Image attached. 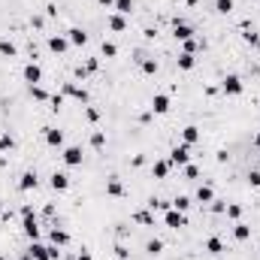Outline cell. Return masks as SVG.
<instances>
[{"instance_id": "cell-47", "label": "cell", "mask_w": 260, "mask_h": 260, "mask_svg": "<svg viewBox=\"0 0 260 260\" xmlns=\"http://www.w3.org/2000/svg\"><path fill=\"white\" fill-rule=\"evenodd\" d=\"M27 215H37V212H33V206H30V203H24V206H22V218H27Z\"/></svg>"}, {"instance_id": "cell-49", "label": "cell", "mask_w": 260, "mask_h": 260, "mask_svg": "<svg viewBox=\"0 0 260 260\" xmlns=\"http://www.w3.org/2000/svg\"><path fill=\"white\" fill-rule=\"evenodd\" d=\"M254 145H257V148H260V130H257V133H254Z\"/></svg>"}, {"instance_id": "cell-36", "label": "cell", "mask_w": 260, "mask_h": 260, "mask_svg": "<svg viewBox=\"0 0 260 260\" xmlns=\"http://www.w3.org/2000/svg\"><path fill=\"white\" fill-rule=\"evenodd\" d=\"M172 209L188 212V209H190V197H176V200H172Z\"/></svg>"}, {"instance_id": "cell-1", "label": "cell", "mask_w": 260, "mask_h": 260, "mask_svg": "<svg viewBox=\"0 0 260 260\" xmlns=\"http://www.w3.org/2000/svg\"><path fill=\"white\" fill-rule=\"evenodd\" d=\"M221 91H224V94H230V97H239L242 91H245V82H242L236 73H230V76H224V79H221Z\"/></svg>"}, {"instance_id": "cell-15", "label": "cell", "mask_w": 260, "mask_h": 260, "mask_svg": "<svg viewBox=\"0 0 260 260\" xmlns=\"http://www.w3.org/2000/svg\"><path fill=\"white\" fill-rule=\"evenodd\" d=\"M182 142H185V145H194V142H200V127H197V124H188V127H182Z\"/></svg>"}, {"instance_id": "cell-14", "label": "cell", "mask_w": 260, "mask_h": 260, "mask_svg": "<svg viewBox=\"0 0 260 260\" xmlns=\"http://www.w3.org/2000/svg\"><path fill=\"white\" fill-rule=\"evenodd\" d=\"M27 257L30 260H48V245H43V242H30Z\"/></svg>"}, {"instance_id": "cell-27", "label": "cell", "mask_w": 260, "mask_h": 260, "mask_svg": "<svg viewBox=\"0 0 260 260\" xmlns=\"http://www.w3.org/2000/svg\"><path fill=\"white\" fill-rule=\"evenodd\" d=\"M0 55H3V58H15V55H19V48H15L12 40H0Z\"/></svg>"}, {"instance_id": "cell-39", "label": "cell", "mask_w": 260, "mask_h": 260, "mask_svg": "<svg viewBox=\"0 0 260 260\" xmlns=\"http://www.w3.org/2000/svg\"><path fill=\"white\" fill-rule=\"evenodd\" d=\"M185 179H188V182H194V179H200V169H197L194 164H185Z\"/></svg>"}, {"instance_id": "cell-11", "label": "cell", "mask_w": 260, "mask_h": 260, "mask_svg": "<svg viewBox=\"0 0 260 260\" xmlns=\"http://www.w3.org/2000/svg\"><path fill=\"white\" fill-rule=\"evenodd\" d=\"M172 37H176V40H194V27H190V24H185V22H176V24H172Z\"/></svg>"}, {"instance_id": "cell-42", "label": "cell", "mask_w": 260, "mask_h": 260, "mask_svg": "<svg viewBox=\"0 0 260 260\" xmlns=\"http://www.w3.org/2000/svg\"><path fill=\"white\" fill-rule=\"evenodd\" d=\"M85 118H88V121H100V109L88 106V109H85Z\"/></svg>"}, {"instance_id": "cell-17", "label": "cell", "mask_w": 260, "mask_h": 260, "mask_svg": "<svg viewBox=\"0 0 260 260\" xmlns=\"http://www.w3.org/2000/svg\"><path fill=\"white\" fill-rule=\"evenodd\" d=\"M67 40H70V46H85L88 43V33H85L82 27H70L67 30Z\"/></svg>"}, {"instance_id": "cell-37", "label": "cell", "mask_w": 260, "mask_h": 260, "mask_svg": "<svg viewBox=\"0 0 260 260\" xmlns=\"http://www.w3.org/2000/svg\"><path fill=\"white\" fill-rule=\"evenodd\" d=\"M242 37H245V43H251V46H260V33L251 30L248 24H245V33H242Z\"/></svg>"}, {"instance_id": "cell-10", "label": "cell", "mask_w": 260, "mask_h": 260, "mask_svg": "<svg viewBox=\"0 0 260 260\" xmlns=\"http://www.w3.org/2000/svg\"><path fill=\"white\" fill-rule=\"evenodd\" d=\"M48 239H51V245H58V248H64V245H70V233H67L64 227H51V233H48Z\"/></svg>"}, {"instance_id": "cell-30", "label": "cell", "mask_w": 260, "mask_h": 260, "mask_svg": "<svg viewBox=\"0 0 260 260\" xmlns=\"http://www.w3.org/2000/svg\"><path fill=\"white\" fill-rule=\"evenodd\" d=\"M115 12L118 15H130L133 12V0H115Z\"/></svg>"}, {"instance_id": "cell-7", "label": "cell", "mask_w": 260, "mask_h": 260, "mask_svg": "<svg viewBox=\"0 0 260 260\" xmlns=\"http://www.w3.org/2000/svg\"><path fill=\"white\" fill-rule=\"evenodd\" d=\"M61 158H64V164H67V166H82V158H85V154H82V148H79V145H67Z\"/></svg>"}, {"instance_id": "cell-26", "label": "cell", "mask_w": 260, "mask_h": 260, "mask_svg": "<svg viewBox=\"0 0 260 260\" xmlns=\"http://www.w3.org/2000/svg\"><path fill=\"white\" fill-rule=\"evenodd\" d=\"M206 251H209V254H221L224 251V242H221V236H209V239H206V245H203Z\"/></svg>"}, {"instance_id": "cell-20", "label": "cell", "mask_w": 260, "mask_h": 260, "mask_svg": "<svg viewBox=\"0 0 260 260\" xmlns=\"http://www.w3.org/2000/svg\"><path fill=\"white\" fill-rule=\"evenodd\" d=\"M37 185H40V176H37V172H24V176L19 179V190H33Z\"/></svg>"}, {"instance_id": "cell-43", "label": "cell", "mask_w": 260, "mask_h": 260, "mask_svg": "<svg viewBox=\"0 0 260 260\" xmlns=\"http://www.w3.org/2000/svg\"><path fill=\"white\" fill-rule=\"evenodd\" d=\"M248 182H251L254 188L260 185V169H251V172H248Z\"/></svg>"}, {"instance_id": "cell-29", "label": "cell", "mask_w": 260, "mask_h": 260, "mask_svg": "<svg viewBox=\"0 0 260 260\" xmlns=\"http://www.w3.org/2000/svg\"><path fill=\"white\" fill-rule=\"evenodd\" d=\"M30 97H33V100H40V103H48L51 94H48L46 88H40V85H30Z\"/></svg>"}, {"instance_id": "cell-41", "label": "cell", "mask_w": 260, "mask_h": 260, "mask_svg": "<svg viewBox=\"0 0 260 260\" xmlns=\"http://www.w3.org/2000/svg\"><path fill=\"white\" fill-rule=\"evenodd\" d=\"M239 215H242V206H239V203H230V206H227V218L239 221Z\"/></svg>"}, {"instance_id": "cell-48", "label": "cell", "mask_w": 260, "mask_h": 260, "mask_svg": "<svg viewBox=\"0 0 260 260\" xmlns=\"http://www.w3.org/2000/svg\"><path fill=\"white\" fill-rule=\"evenodd\" d=\"M76 260H94V257H91V251H79V254H76Z\"/></svg>"}, {"instance_id": "cell-38", "label": "cell", "mask_w": 260, "mask_h": 260, "mask_svg": "<svg viewBox=\"0 0 260 260\" xmlns=\"http://www.w3.org/2000/svg\"><path fill=\"white\" fill-rule=\"evenodd\" d=\"M145 251H148V254H161V251H164V242H161V239H148Z\"/></svg>"}, {"instance_id": "cell-45", "label": "cell", "mask_w": 260, "mask_h": 260, "mask_svg": "<svg viewBox=\"0 0 260 260\" xmlns=\"http://www.w3.org/2000/svg\"><path fill=\"white\" fill-rule=\"evenodd\" d=\"M115 254H118V260H127V257H130V251H127L124 245H118V248H115Z\"/></svg>"}, {"instance_id": "cell-13", "label": "cell", "mask_w": 260, "mask_h": 260, "mask_svg": "<svg viewBox=\"0 0 260 260\" xmlns=\"http://www.w3.org/2000/svg\"><path fill=\"white\" fill-rule=\"evenodd\" d=\"M106 194L109 197H124V182H121L118 176H109L106 179Z\"/></svg>"}, {"instance_id": "cell-5", "label": "cell", "mask_w": 260, "mask_h": 260, "mask_svg": "<svg viewBox=\"0 0 260 260\" xmlns=\"http://www.w3.org/2000/svg\"><path fill=\"white\" fill-rule=\"evenodd\" d=\"M22 76H24V82H27V85H40V82H43V67H40L37 61H30V64H24Z\"/></svg>"}, {"instance_id": "cell-28", "label": "cell", "mask_w": 260, "mask_h": 260, "mask_svg": "<svg viewBox=\"0 0 260 260\" xmlns=\"http://www.w3.org/2000/svg\"><path fill=\"white\" fill-rule=\"evenodd\" d=\"M100 55H103V58H115V55H118V46L109 43V40H103V43H100Z\"/></svg>"}, {"instance_id": "cell-2", "label": "cell", "mask_w": 260, "mask_h": 260, "mask_svg": "<svg viewBox=\"0 0 260 260\" xmlns=\"http://www.w3.org/2000/svg\"><path fill=\"white\" fill-rule=\"evenodd\" d=\"M164 224L169 230H182V227H188V215L179 212V209H166L164 212Z\"/></svg>"}, {"instance_id": "cell-18", "label": "cell", "mask_w": 260, "mask_h": 260, "mask_svg": "<svg viewBox=\"0 0 260 260\" xmlns=\"http://www.w3.org/2000/svg\"><path fill=\"white\" fill-rule=\"evenodd\" d=\"M169 169H172L169 161H154V164H151V176H154V179H166Z\"/></svg>"}, {"instance_id": "cell-46", "label": "cell", "mask_w": 260, "mask_h": 260, "mask_svg": "<svg viewBox=\"0 0 260 260\" xmlns=\"http://www.w3.org/2000/svg\"><path fill=\"white\" fill-rule=\"evenodd\" d=\"M61 257V248L58 245H48V260H58Z\"/></svg>"}, {"instance_id": "cell-40", "label": "cell", "mask_w": 260, "mask_h": 260, "mask_svg": "<svg viewBox=\"0 0 260 260\" xmlns=\"http://www.w3.org/2000/svg\"><path fill=\"white\" fill-rule=\"evenodd\" d=\"M61 106H64V94H51V97H48V109H55V112H58Z\"/></svg>"}, {"instance_id": "cell-24", "label": "cell", "mask_w": 260, "mask_h": 260, "mask_svg": "<svg viewBox=\"0 0 260 260\" xmlns=\"http://www.w3.org/2000/svg\"><path fill=\"white\" fill-rule=\"evenodd\" d=\"M233 239H239V242L251 239V227H248V224H242V221H236L233 224Z\"/></svg>"}, {"instance_id": "cell-33", "label": "cell", "mask_w": 260, "mask_h": 260, "mask_svg": "<svg viewBox=\"0 0 260 260\" xmlns=\"http://www.w3.org/2000/svg\"><path fill=\"white\" fill-rule=\"evenodd\" d=\"M215 9H218L221 15H230V12H233V0H215Z\"/></svg>"}, {"instance_id": "cell-52", "label": "cell", "mask_w": 260, "mask_h": 260, "mask_svg": "<svg viewBox=\"0 0 260 260\" xmlns=\"http://www.w3.org/2000/svg\"><path fill=\"white\" fill-rule=\"evenodd\" d=\"M185 3H188V6H197V0H185Z\"/></svg>"}, {"instance_id": "cell-51", "label": "cell", "mask_w": 260, "mask_h": 260, "mask_svg": "<svg viewBox=\"0 0 260 260\" xmlns=\"http://www.w3.org/2000/svg\"><path fill=\"white\" fill-rule=\"evenodd\" d=\"M6 166V154H0V169H3Z\"/></svg>"}, {"instance_id": "cell-34", "label": "cell", "mask_w": 260, "mask_h": 260, "mask_svg": "<svg viewBox=\"0 0 260 260\" xmlns=\"http://www.w3.org/2000/svg\"><path fill=\"white\" fill-rule=\"evenodd\" d=\"M15 148V140L9 133H0V151H12Z\"/></svg>"}, {"instance_id": "cell-16", "label": "cell", "mask_w": 260, "mask_h": 260, "mask_svg": "<svg viewBox=\"0 0 260 260\" xmlns=\"http://www.w3.org/2000/svg\"><path fill=\"white\" fill-rule=\"evenodd\" d=\"M48 48L55 51V55H64V51L70 48V40H67V37H61V33H58V37H48Z\"/></svg>"}, {"instance_id": "cell-4", "label": "cell", "mask_w": 260, "mask_h": 260, "mask_svg": "<svg viewBox=\"0 0 260 260\" xmlns=\"http://www.w3.org/2000/svg\"><path fill=\"white\" fill-rule=\"evenodd\" d=\"M148 109H151V115H166V112L172 109V100H169V94H154Z\"/></svg>"}, {"instance_id": "cell-25", "label": "cell", "mask_w": 260, "mask_h": 260, "mask_svg": "<svg viewBox=\"0 0 260 260\" xmlns=\"http://www.w3.org/2000/svg\"><path fill=\"white\" fill-rule=\"evenodd\" d=\"M176 64H179V70H194V67H197V58L188 55V51H182V55L176 58Z\"/></svg>"}, {"instance_id": "cell-32", "label": "cell", "mask_w": 260, "mask_h": 260, "mask_svg": "<svg viewBox=\"0 0 260 260\" xmlns=\"http://www.w3.org/2000/svg\"><path fill=\"white\" fill-rule=\"evenodd\" d=\"M182 46H185L182 51H188V55H197V51H200V48H203L206 43H200V40H185Z\"/></svg>"}, {"instance_id": "cell-22", "label": "cell", "mask_w": 260, "mask_h": 260, "mask_svg": "<svg viewBox=\"0 0 260 260\" xmlns=\"http://www.w3.org/2000/svg\"><path fill=\"white\" fill-rule=\"evenodd\" d=\"M194 200H197V203H203V206H209V203L215 200V190H212L209 185H200V188H197V197H194Z\"/></svg>"}, {"instance_id": "cell-50", "label": "cell", "mask_w": 260, "mask_h": 260, "mask_svg": "<svg viewBox=\"0 0 260 260\" xmlns=\"http://www.w3.org/2000/svg\"><path fill=\"white\" fill-rule=\"evenodd\" d=\"M100 3H103V6H115V0H100Z\"/></svg>"}, {"instance_id": "cell-6", "label": "cell", "mask_w": 260, "mask_h": 260, "mask_svg": "<svg viewBox=\"0 0 260 260\" xmlns=\"http://www.w3.org/2000/svg\"><path fill=\"white\" fill-rule=\"evenodd\" d=\"M22 230H24V236H27L30 242H40V224H37V215L22 218Z\"/></svg>"}, {"instance_id": "cell-3", "label": "cell", "mask_w": 260, "mask_h": 260, "mask_svg": "<svg viewBox=\"0 0 260 260\" xmlns=\"http://www.w3.org/2000/svg\"><path fill=\"white\" fill-rule=\"evenodd\" d=\"M166 161H169L172 166H185V164H190V145H185V142L176 145V148L169 151V158H166Z\"/></svg>"}, {"instance_id": "cell-19", "label": "cell", "mask_w": 260, "mask_h": 260, "mask_svg": "<svg viewBox=\"0 0 260 260\" xmlns=\"http://www.w3.org/2000/svg\"><path fill=\"white\" fill-rule=\"evenodd\" d=\"M106 24H109V30H115V33H124L127 30V19H124V15H109V19H106Z\"/></svg>"}, {"instance_id": "cell-8", "label": "cell", "mask_w": 260, "mask_h": 260, "mask_svg": "<svg viewBox=\"0 0 260 260\" xmlns=\"http://www.w3.org/2000/svg\"><path fill=\"white\" fill-rule=\"evenodd\" d=\"M64 97H73V100H79V103H88V91L85 88H79L76 82H64V91H61Z\"/></svg>"}, {"instance_id": "cell-21", "label": "cell", "mask_w": 260, "mask_h": 260, "mask_svg": "<svg viewBox=\"0 0 260 260\" xmlns=\"http://www.w3.org/2000/svg\"><path fill=\"white\" fill-rule=\"evenodd\" d=\"M133 221L142 224V227H154V212L151 209H140V212H133Z\"/></svg>"}, {"instance_id": "cell-31", "label": "cell", "mask_w": 260, "mask_h": 260, "mask_svg": "<svg viewBox=\"0 0 260 260\" xmlns=\"http://www.w3.org/2000/svg\"><path fill=\"white\" fill-rule=\"evenodd\" d=\"M140 64H142V73H145V76H154V73H158V61H154V58H142Z\"/></svg>"}, {"instance_id": "cell-9", "label": "cell", "mask_w": 260, "mask_h": 260, "mask_svg": "<svg viewBox=\"0 0 260 260\" xmlns=\"http://www.w3.org/2000/svg\"><path fill=\"white\" fill-rule=\"evenodd\" d=\"M97 70H100V58H85V64L76 67V76L85 79V76H91V73H97Z\"/></svg>"}, {"instance_id": "cell-35", "label": "cell", "mask_w": 260, "mask_h": 260, "mask_svg": "<svg viewBox=\"0 0 260 260\" xmlns=\"http://www.w3.org/2000/svg\"><path fill=\"white\" fill-rule=\"evenodd\" d=\"M91 145H94V148H103V145H106V133H103V130H94V133H91Z\"/></svg>"}, {"instance_id": "cell-12", "label": "cell", "mask_w": 260, "mask_h": 260, "mask_svg": "<svg viewBox=\"0 0 260 260\" xmlns=\"http://www.w3.org/2000/svg\"><path fill=\"white\" fill-rule=\"evenodd\" d=\"M46 145L61 148V145H64V130H58V127H46Z\"/></svg>"}, {"instance_id": "cell-44", "label": "cell", "mask_w": 260, "mask_h": 260, "mask_svg": "<svg viewBox=\"0 0 260 260\" xmlns=\"http://www.w3.org/2000/svg\"><path fill=\"white\" fill-rule=\"evenodd\" d=\"M212 212H227V203H221V200H212Z\"/></svg>"}, {"instance_id": "cell-53", "label": "cell", "mask_w": 260, "mask_h": 260, "mask_svg": "<svg viewBox=\"0 0 260 260\" xmlns=\"http://www.w3.org/2000/svg\"><path fill=\"white\" fill-rule=\"evenodd\" d=\"M0 260H9V257H6V254H0Z\"/></svg>"}, {"instance_id": "cell-23", "label": "cell", "mask_w": 260, "mask_h": 260, "mask_svg": "<svg viewBox=\"0 0 260 260\" xmlns=\"http://www.w3.org/2000/svg\"><path fill=\"white\" fill-rule=\"evenodd\" d=\"M51 188H55V190H67V188H70V176H67V172H51Z\"/></svg>"}]
</instances>
